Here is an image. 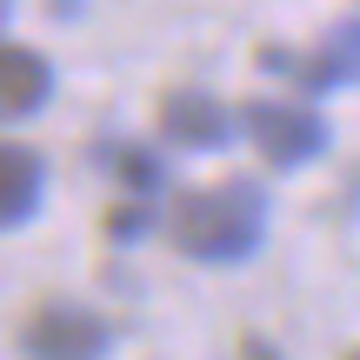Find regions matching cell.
<instances>
[{"label": "cell", "instance_id": "8", "mask_svg": "<svg viewBox=\"0 0 360 360\" xmlns=\"http://www.w3.org/2000/svg\"><path fill=\"white\" fill-rule=\"evenodd\" d=\"M120 187L127 193H141V200H154V187H160V160L147 154V147H120Z\"/></svg>", "mask_w": 360, "mask_h": 360}, {"label": "cell", "instance_id": "4", "mask_svg": "<svg viewBox=\"0 0 360 360\" xmlns=\"http://www.w3.org/2000/svg\"><path fill=\"white\" fill-rule=\"evenodd\" d=\"M260 60H267V67H287L294 87H307V94L354 87V80H360V20L327 27V40H321L314 53H260Z\"/></svg>", "mask_w": 360, "mask_h": 360}, {"label": "cell", "instance_id": "7", "mask_svg": "<svg viewBox=\"0 0 360 360\" xmlns=\"http://www.w3.org/2000/svg\"><path fill=\"white\" fill-rule=\"evenodd\" d=\"M40 193H47V167H40V154L20 147V141H0V233L20 227V220H34Z\"/></svg>", "mask_w": 360, "mask_h": 360}, {"label": "cell", "instance_id": "6", "mask_svg": "<svg viewBox=\"0 0 360 360\" xmlns=\"http://www.w3.org/2000/svg\"><path fill=\"white\" fill-rule=\"evenodd\" d=\"M47 94H53V67L34 47H0V120L40 114Z\"/></svg>", "mask_w": 360, "mask_h": 360}, {"label": "cell", "instance_id": "9", "mask_svg": "<svg viewBox=\"0 0 360 360\" xmlns=\"http://www.w3.org/2000/svg\"><path fill=\"white\" fill-rule=\"evenodd\" d=\"M147 220H154V214H147V200H141V193H127V200L107 214V233H114V240H134V233H147Z\"/></svg>", "mask_w": 360, "mask_h": 360}, {"label": "cell", "instance_id": "3", "mask_svg": "<svg viewBox=\"0 0 360 360\" xmlns=\"http://www.w3.org/2000/svg\"><path fill=\"white\" fill-rule=\"evenodd\" d=\"M240 127L260 147L267 167H307V160L327 154V120L314 107H294V101H247Z\"/></svg>", "mask_w": 360, "mask_h": 360}, {"label": "cell", "instance_id": "1", "mask_svg": "<svg viewBox=\"0 0 360 360\" xmlns=\"http://www.w3.org/2000/svg\"><path fill=\"white\" fill-rule=\"evenodd\" d=\"M174 247L200 267H233V260H254L260 240H267V187L247 174L214 180V187H193L174 200L167 220Z\"/></svg>", "mask_w": 360, "mask_h": 360}, {"label": "cell", "instance_id": "5", "mask_svg": "<svg viewBox=\"0 0 360 360\" xmlns=\"http://www.w3.org/2000/svg\"><path fill=\"white\" fill-rule=\"evenodd\" d=\"M160 141L187 147V154H214V147L233 141V114L207 87H167V101H160Z\"/></svg>", "mask_w": 360, "mask_h": 360}, {"label": "cell", "instance_id": "11", "mask_svg": "<svg viewBox=\"0 0 360 360\" xmlns=\"http://www.w3.org/2000/svg\"><path fill=\"white\" fill-rule=\"evenodd\" d=\"M0 20H7V0H0Z\"/></svg>", "mask_w": 360, "mask_h": 360}, {"label": "cell", "instance_id": "10", "mask_svg": "<svg viewBox=\"0 0 360 360\" xmlns=\"http://www.w3.org/2000/svg\"><path fill=\"white\" fill-rule=\"evenodd\" d=\"M240 360H281V354H274V340H260V334H247V340H240Z\"/></svg>", "mask_w": 360, "mask_h": 360}, {"label": "cell", "instance_id": "12", "mask_svg": "<svg viewBox=\"0 0 360 360\" xmlns=\"http://www.w3.org/2000/svg\"><path fill=\"white\" fill-rule=\"evenodd\" d=\"M347 360H360V354H347Z\"/></svg>", "mask_w": 360, "mask_h": 360}, {"label": "cell", "instance_id": "2", "mask_svg": "<svg viewBox=\"0 0 360 360\" xmlns=\"http://www.w3.org/2000/svg\"><path fill=\"white\" fill-rule=\"evenodd\" d=\"M20 347H27V360H107L114 327L80 300H40L20 327Z\"/></svg>", "mask_w": 360, "mask_h": 360}]
</instances>
